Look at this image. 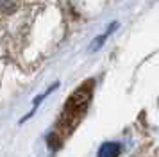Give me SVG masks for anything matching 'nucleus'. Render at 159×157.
<instances>
[{
  "mask_svg": "<svg viewBox=\"0 0 159 157\" xmlns=\"http://www.w3.org/2000/svg\"><path fill=\"white\" fill-rule=\"evenodd\" d=\"M91 86H93V82L88 80L86 84H82L79 89L68 98V104H66L63 118H61V125H65L66 130H70V128L75 127V125L79 123V120L82 118V114L86 113L88 102L91 98Z\"/></svg>",
  "mask_w": 159,
  "mask_h": 157,
  "instance_id": "1",
  "label": "nucleus"
},
{
  "mask_svg": "<svg viewBox=\"0 0 159 157\" xmlns=\"http://www.w3.org/2000/svg\"><path fill=\"white\" fill-rule=\"evenodd\" d=\"M118 154H120V145L109 141V143H104L98 148L97 157H118Z\"/></svg>",
  "mask_w": 159,
  "mask_h": 157,
  "instance_id": "2",
  "label": "nucleus"
}]
</instances>
